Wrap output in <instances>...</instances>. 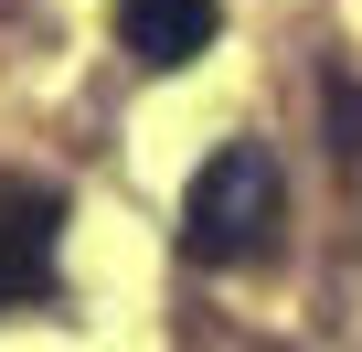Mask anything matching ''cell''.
I'll list each match as a JSON object with an SVG mask.
<instances>
[{
	"instance_id": "6da1fadb",
	"label": "cell",
	"mask_w": 362,
	"mask_h": 352,
	"mask_svg": "<svg viewBox=\"0 0 362 352\" xmlns=\"http://www.w3.org/2000/svg\"><path fill=\"white\" fill-rule=\"evenodd\" d=\"M277 225H288V182L256 139H224L181 193V256L192 267H256L277 246Z\"/></svg>"
},
{
	"instance_id": "7a4b0ae2",
	"label": "cell",
	"mask_w": 362,
	"mask_h": 352,
	"mask_svg": "<svg viewBox=\"0 0 362 352\" xmlns=\"http://www.w3.org/2000/svg\"><path fill=\"white\" fill-rule=\"evenodd\" d=\"M64 193L33 171H0V310H64Z\"/></svg>"
},
{
	"instance_id": "3957f363",
	"label": "cell",
	"mask_w": 362,
	"mask_h": 352,
	"mask_svg": "<svg viewBox=\"0 0 362 352\" xmlns=\"http://www.w3.org/2000/svg\"><path fill=\"white\" fill-rule=\"evenodd\" d=\"M214 0H117V43L149 64V75H181V64H203L214 54Z\"/></svg>"
},
{
	"instance_id": "277c9868",
	"label": "cell",
	"mask_w": 362,
	"mask_h": 352,
	"mask_svg": "<svg viewBox=\"0 0 362 352\" xmlns=\"http://www.w3.org/2000/svg\"><path fill=\"white\" fill-rule=\"evenodd\" d=\"M320 96H330V160H362V75H320Z\"/></svg>"
}]
</instances>
